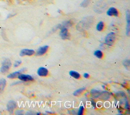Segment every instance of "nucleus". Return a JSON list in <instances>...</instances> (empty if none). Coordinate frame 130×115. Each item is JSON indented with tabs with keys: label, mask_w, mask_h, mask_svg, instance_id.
<instances>
[{
	"label": "nucleus",
	"mask_w": 130,
	"mask_h": 115,
	"mask_svg": "<svg viewBox=\"0 0 130 115\" xmlns=\"http://www.w3.org/2000/svg\"><path fill=\"white\" fill-rule=\"evenodd\" d=\"M11 66V62L9 59L5 58L2 63V66L0 69L1 72L5 73L7 72Z\"/></svg>",
	"instance_id": "1"
},
{
	"label": "nucleus",
	"mask_w": 130,
	"mask_h": 115,
	"mask_svg": "<svg viewBox=\"0 0 130 115\" xmlns=\"http://www.w3.org/2000/svg\"><path fill=\"white\" fill-rule=\"evenodd\" d=\"M115 34L113 32H111L108 34L105 37V42L106 45L108 46H112L115 40Z\"/></svg>",
	"instance_id": "2"
},
{
	"label": "nucleus",
	"mask_w": 130,
	"mask_h": 115,
	"mask_svg": "<svg viewBox=\"0 0 130 115\" xmlns=\"http://www.w3.org/2000/svg\"><path fill=\"white\" fill-rule=\"evenodd\" d=\"M57 28H59L60 30V31L59 32V36L62 39L65 40V39H68L69 38L70 35H69V34L68 33V31L66 28L59 27L58 26Z\"/></svg>",
	"instance_id": "3"
},
{
	"label": "nucleus",
	"mask_w": 130,
	"mask_h": 115,
	"mask_svg": "<svg viewBox=\"0 0 130 115\" xmlns=\"http://www.w3.org/2000/svg\"><path fill=\"white\" fill-rule=\"evenodd\" d=\"M16 103L13 100H10L7 104V110L10 113H12L13 112L14 109L16 107Z\"/></svg>",
	"instance_id": "4"
},
{
	"label": "nucleus",
	"mask_w": 130,
	"mask_h": 115,
	"mask_svg": "<svg viewBox=\"0 0 130 115\" xmlns=\"http://www.w3.org/2000/svg\"><path fill=\"white\" fill-rule=\"evenodd\" d=\"M17 78L20 80L24 82H28V81H32L34 80V78L30 75H25V74H19Z\"/></svg>",
	"instance_id": "5"
},
{
	"label": "nucleus",
	"mask_w": 130,
	"mask_h": 115,
	"mask_svg": "<svg viewBox=\"0 0 130 115\" xmlns=\"http://www.w3.org/2000/svg\"><path fill=\"white\" fill-rule=\"evenodd\" d=\"M49 47L47 45L44 46L43 47H40L36 52V55L37 56H41L45 54L48 51Z\"/></svg>",
	"instance_id": "6"
},
{
	"label": "nucleus",
	"mask_w": 130,
	"mask_h": 115,
	"mask_svg": "<svg viewBox=\"0 0 130 115\" xmlns=\"http://www.w3.org/2000/svg\"><path fill=\"white\" fill-rule=\"evenodd\" d=\"M35 51L32 49H24L21 50L20 52V56H32L35 53Z\"/></svg>",
	"instance_id": "7"
},
{
	"label": "nucleus",
	"mask_w": 130,
	"mask_h": 115,
	"mask_svg": "<svg viewBox=\"0 0 130 115\" xmlns=\"http://www.w3.org/2000/svg\"><path fill=\"white\" fill-rule=\"evenodd\" d=\"M37 74L40 77H46L48 75V71L45 67H41L37 70Z\"/></svg>",
	"instance_id": "8"
},
{
	"label": "nucleus",
	"mask_w": 130,
	"mask_h": 115,
	"mask_svg": "<svg viewBox=\"0 0 130 115\" xmlns=\"http://www.w3.org/2000/svg\"><path fill=\"white\" fill-rule=\"evenodd\" d=\"M125 18L126 21V34L128 36L129 33V26H130V18H129V10H126L125 12Z\"/></svg>",
	"instance_id": "9"
},
{
	"label": "nucleus",
	"mask_w": 130,
	"mask_h": 115,
	"mask_svg": "<svg viewBox=\"0 0 130 115\" xmlns=\"http://www.w3.org/2000/svg\"><path fill=\"white\" fill-rule=\"evenodd\" d=\"M118 10L114 7H111L109 8L107 11V14L109 16L117 17L118 16Z\"/></svg>",
	"instance_id": "10"
},
{
	"label": "nucleus",
	"mask_w": 130,
	"mask_h": 115,
	"mask_svg": "<svg viewBox=\"0 0 130 115\" xmlns=\"http://www.w3.org/2000/svg\"><path fill=\"white\" fill-rule=\"evenodd\" d=\"M26 69L25 68H21L20 70L18 71H16V72H13L11 74H10L9 75L7 76V78H9V79H14V78H15L16 77H18V76L21 73L24 72L25 71Z\"/></svg>",
	"instance_id": "11"
},
{
	"label": "nucleus",
	"mask_w": 130,
	"mask_h": 115,
	"mask_svg": "<svg viewBox=\"0 0 130 115\" xmlns=\"http://www.w3.org/2000/svg\"><path fill=\"white\" fill-rule=\"evenodd\" d=\"M110 93L109 92H108L107 91H103L102 92H100V95L99 97H100V99L102 100H108L110 98Z\"/></svg>",
	"instance_id": "12"
},
{
	"label": "nucleus",
	"mask_w": 130,
	"mask_h": 115,
	"mask_svg": "<svg viewBox=\"0 0 130 115\" xmlns=\"http://www.w3.org/2000/svg\"><path fill=\"white\" fill-rule=\"evenodd\" d=\"M6 85V81L5 79H0V94L3 93Z\"/></svg>",
	"instance_id": "13"
},
{
	"label": "nucleus",
	"mask_w": 130,
	"mask_h": 115,
	"mask_svg": "<svg viewBox=\"0 0 130 115\" xmlns=\"http://www.w3.org/2000/svg\"><path fill=\"white\" fill-rule=\"evenodd\" d=\"M91 94L92 95V96L93 98H97L98 97H99L100 94V91L94 89H93L92 90H91Z\"/></svg>",
	"instance_id": "14"
},
{
	"label": "nucleus",
	"mask_w": 130,
	"mask_h": 115,
	"mask_svg": "<svg viewBox=\"0 0 130 115\" xmlns=\"http://www.w3.org/2000/svg\"><path fill=\"white\" fill-rule=\"evenodd\" d=\"M69 75L71 77H72L76 79H78L80 78V75L76 71H71L69 72Z\"/></svg>",
	"instance_id": "15"
},
{
	"label": "nucleus",
	"mask_w": 130,
	"mask_h": 115,
	"mask_svg": "<svg viewBox=\"0 0 130 115\" xmlns=\"http://www.w3.org/2000/svg\"><path fill=\"white\" fill-rule=\"evenodd\" d=\"M104 28V24L103 21H100L98 24L97 25L96 29L98 31L101 32L103 30Z\"/></svg>",
	"instance_id": "16"
},
{
	"label": "nucleus",
	"mask_w": 130,
	"mask_h": 115,
	"mask_svg": "<svg viewBox=\"0 0 130 115\" xmlns=\"http://www.w3.org/2000/svg\"><path fill=\"white\" fill-rule=\"evenodd\" d=\"M85 90V88H79L77 90H76L73 93V95L74 96H79Z\"/></svg>",
	"instance_id": "17"
},
{
	"label": "nucleus",
	"mask_w": 130,
	"mask_h": 115,
	"mask_svg": "<svg viewBox=\"0 0 130 115\" xmlns=\"http://www.w3.org/2000/svg\"><path fill=\"white\" fill-rule=\"evenodd\" d=\"M94 54L96 57H97L99 59L102 58L103 56V54L102 52L100 50H99L95 51L94 53Z\"/></svg>",
	"instance_id": "18"
},
{
	"label": "nucleus",
	"mask_w": 130,
	"mask_h": 115,
	"mask_svg": "<svg viewBox=\"0 0 130 115\" xmlns=\"http://www.w3.org/2000/svg\"><path fill=\"white\" fill-rule=\"evenodd\" d=\"M89 3L90 2L89 0H84L81 3V6L82 7H86L89 5Z\"/></svg>",
	"instance_id": "19"
},
{
	"label": "nucleus",
	"mask_w": 130,
	"mask_h": 115,
	"mask_svg": "<svg viewBox=\"0 0 130 115\" xmlns=\"http://www.w3.org/2000/svg\"><path fill=\"white\" fill-rule=\"evenodd\" d=\"M84 107L83 105H81L80 107H79V108L78 109V113L77 114L78 115H82L84 112Z\"/></svg>",
	"instance_id": "20"
},
{
	"label": "nucleus",
	"mask_w": 130,
	"mask_h": 115,
	"mask_svg": "<svg viewBox=\"0 0 130 115\" xmlns=\"http://www.w3.org/2000/svg\"><path fill=\"white\" fill-rule=\"evenodd\" d=\"M21 63V61L20 60H16L15 61L14 63V67H18Z\"/></svg>",
	"instance_id": "21"
},
{
	"label": "nucleus",
	"mask_w": 130,
	"mask_h": 115,
	"mask_svg": "<svg viewBox=\"0 0 130 115\" xmlns=\"http://www.w3.org/2000/svg\"><path fill=\"white\" fill-rule=\"evenodd\" d=\"M23 112L24 111L23 110H20V109H18L16 110L15 112L16 114H23Z\"/></svg>",
	"instance_id": "22"
},
{
	"label": "nucleus",
	"mask_w": 130,
	"mask_h": 115,
	"mask_svg": "<svg viewBox=\"0 0 130 115\" xmlns=\"http://www.w3.org/2000/svg\"><path fill=\"white\" fill-rule=\"evenodd\" d=\"M83 77L85 78H89L90 77V75L88 73H84L83 74Z\"/></svg>",
	"instance_id": "23"
},
{
	"label": "nucleus",
	"mask_w": 130,
	"mask_h": 115,
	"mask_svg": "<svg viewBox=\"0 0 130 115\" xmlns=\"http://www.w3.org/2000/svg\"><path fill=\"white\" fill-rule=\"evenodd\" d=\"M92 104H93V106H94V107H95V106H96V103H95V102H93V100H92Z\"/></svg>",
	"instance_id": "24"
}]
</instances>
